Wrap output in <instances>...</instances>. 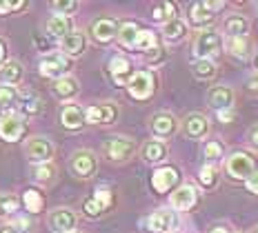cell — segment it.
<instances>
[{
    "label": "cell",
    "instance_id": "cell-48",
    "mask_svg": "<svg viewBox=\"0 0 258 233\" xmlns=\"http://www.w3.org/2000/svg\"><path fill=\"white\" fill-rule=\"evenodd\" d=\"M0 233H23L16 224H0Z\"/></svg>",
    "mask_w": 258,
    "mask_h": 233
},
{
    "label": "cell",
    "instance_id": "cell-39",
    "mask_svg": "<svg viewBox=\"0 0 258 233\" xmlns=\"http://www.w3.org/2000/svg\"><path fill=\"white\" fill-rule=\"evenodd\" d=\"M18 211V198L12 193H0V215H9Z\"/></svg>",
    "mask_w": 258,
    "mask_h": 233
},
{
    "label": "cell",
    "instance_id": "cell-10",
    "mask_svg": "<svg viewBox=\"0 0 258 233\" xmlns=\"http://www.w3.org/2000/svg\"><path fill=\"white\" fill-rule=\"evenodd\" d=\"M47 222H49L53 233H74V229L78 224V215H76V211H72L67 207H58L49 213Z\"/></svg>",
    "mask_w": 258,
    "mask_h": 233
},
{
    "label": "cell",
    "instance_id": "cell-30",
    "mask_svg": "<svg viewBox=\"0 0 258 233\" xmlns=\"http://www.w3.org/2000/svg\"><path fill=\"white\" fill-rule=\"evenodd\" d=\"M191 73L196 80H203V83H207V80H214L218 73V67L214 60H194L191 62Z\"/></svg>",
    "mask_w": 258,
    "mask_h": 233
},
{
    "label": "cell",
    "instance_id": "cell-2",
    "mask_svg": "<svg viewBox=\"0 0 258 233\" xmlns=\"http://www.w3.org/2000/svg\"><path fill=\"white\" fill-rule=\"evenodd\" d=\"M223 49V38L214 29H201L194 38V56L196 60H212Z\"/></svg>",
    "mask_w": 258,
    "mask_h": 233
},
{
    "label": "cell",
    "instance_id": "cell-37",
    "mask_svg": "<svg viewBox=\"0 0 258 233\" xmlns=\"http://www.w3.org/2000/svg\"><path fill=\"white\" fill-rule=\"evenodd\" d=\"M20 98V94H18V89L12 85H0V107H12L16 105V100Z\"/></svg>",
    "mask_w": 258,
    "mask_h": 233
},
{
    "label": "cell",
    "instance_id": "cell-26",
    "mask_svg": "<svg viewBox=\"0 0 258 233\" xmlns=\"http://www.w3.org/2000/svg\"><path fill=\"white\" fill-rule=\"evenodd\" d=\"M185 36H187V25L182 18H178V16L163 25V38H165V42H169V45H176V42L185 40Z\"/></svg>",
    "mask_w": 258,
    "mask_h": 233
},
{
    "label": "cell",
    "instance_id": "cell-16",
    "mask_svg": "<svg viewBox=\"0 0 258 233\" xmlns=\"http://www.w3.org/2000/svg\"><path fill=\"white\" fill-rule=\"evenodd\" d=\"M145 224L152 233H169L176 226V213L171 209H158L149 215Z\"/></svg>",
    "mask_w": 258,
    "mask_h": 233
},
{
    "label": "cell",
    "instance_id": "cell-17",
    "mask_svg": "<svg viewBox=\"0 0 258 233\" xmlns=\"http://www.w3.org/2000/svg\"><path fill=\"white\" fill-rule=\"evenodd\" d=\"M249 18L243 14H227L223 18V31H225V38H243L249 34Z\"/></svg>",
    "mask_w": 258,
    "mask_h": 233
},
{
    "label": "cell",
    "instance_id": "cell-5",
    "mask_svg": "<svg viewBox=\"0 0 258 233\" xmlns=\"http://www.w3.org/2000/svg\"><path fill=\"white\" fill-rule=\"evenodd\" d=\"M178 118L171 111H156L152 118H149V129L156 135V140H169L178 133Z\"/></svg>",
    "mask_w": 258,
    "mask_h": 233
},
{
    "label": "cell",
    "instance_id": "cell-25",
    "mask_svg": "<svg viewBox=\"0 0 258 233\" xmlns=\"http://www.w3.org/2000/svg\"><path fill=\"white\" fill-rule=\"evenodd\" d=\"M109 73L116 85H127V80L132 78V62L125 56H114L109 60Z\"/></svg>",
    "mask_w": 258,
    "mask_h": 233
},
{
    "label": "cell",
    "instance_id": "cell-31",
    "mask_svg": "<svg viewBox=\"0 0 258 233\" xmlns=\"http://www.w3.org/2000/svg\"><path fill=\"white\" fill-rule=\"evenodd\" d=\"M0 80L5 85H18L23 80V64L18 60H7L0 67Z\"/></svg>",
    "mask_w": 258,
    "mask_h": 233
},
{
    "label": "cell",
    "instance_id": "cell-8",
    "mask_svg": "<svg viewBox=\"0 0 258 233\" xmlns=\"http://www.w3.org/2000/svg\"><path fill=\"white\" fill-rule=\"evenodd\" d=\"M69 169L76 178H83V180H87L96 173L98 169V158H96L94 151L89 149H78L76 153L72 156V160H69Z\"/></svg>",
    "mask_w": 258,
    "mask_h": 233
},
{
    "label": "cell",
    "instance_id": "cell-24",
    "mask_svg": "<svg viewBox=\"0 0 258 233\" xmlns=\"http://www.w3.org/2000/svg\"><path fill=\"white\" fill-rule=\"evenodd\" d=\"M60 122L64 129H69V131H78V129H83L85 124V111L80 109L78 105H67L62 107L60 111Z\"/></svg>",
    "mask_w": 258,
    "mask_h": 233
},
{
    "label": "cell",
    "instance_id": "cell-40",
    "mask_svg": "<svg viewBox=\"0 0 258 233\" xmlns=\"http://www.w3.org/2000/svg\"><path fill=\"white\" fill-rule=\"evenodd\" d=\"M49 7L56 16H64V18H67L69 14H74L78 9V3H51Z\"/></svg>",
    "mask_w": 258,
    "mask_h": 233
},
{
    "label": "cell",
    "instance_id": "cell-41",
    "mask_svg": "<svg viewBox=\"0 0 258 233\" xmlns=\"http://www.w3.org/2000/svg\"><path fill=\"white\" fill-rule=\"evenodd\" d=\"M165 56H167V51L158 45V47H154V49H149L147 53H145V60H147L149 64H158V62L165 60Z\"/></svg>",
    "mask_w": 258,
    "mask_h": 233
},
{
    "label": "cell",
    "instance_id": "cell-52",
    "mask_svg": "<svg viewBox=\"0 0 258 233\" xmlns=\"http://www.w3.org/2000/svg\"><path fill=\"white\" fill-rule=\"evenodd\" d=\"M234 233H240V231H234Z\"/></svg>",
    "mask_w": 258,
    "mask_h": 233
},
{
    "label": "cell",
    "instance_id": "cell-29",
    "mask_svg": "<svg viewBox=\"0 0 258 233\" xmlns=\"http://www.w3.org/2000/svg\"><path fill=\"white\" fill-rule=\"evenodd\" d=\"M203 158H205V165L216 167L220 160H225V144L220 140H205L203 142Z\"/></svg>",
    "mask_w": 258,
    "mask_h": 233
},
{
    "label": "cell",
    "instance_id": "cell-18",
    "mask_svg": "<svg viewBox=\"0 0 258 233\" xmlns=\"http://www.w3.org/2000/svg\"><path fill=\"white\" fill-rule=\"evenodd\" d=\"M178 178H180L178 169H174V167H160L152 176V187H154V191H158V193H169L171 189L176 187Z\"/></svg>",
    "mask_w": 258,
    "mask_h": 233
},
{
    "label": "cell",
    "instance_id": "cell-43",
    "mask_svg": "<svg viewBox=\"0 0 258 233\" xmlns=\"http://www.w3.org/2000/svg\"><path fill=\"white\" fill-rule=\"evenodd\" d=\"M25 3H9V0H0V14H9L16 9H23Z\"/></svg>",
    "mask_w": 258,
    "mask_h": 233
},
{
    "label": "cell",
    "instance_id": "cell-53",
    "mask_svg": "<svg viewBox=\"0 0 258 233\" xmlns=\"http://www.w3.org/2000/svg\"><path fill=\"white\" fill-rule=\"evenodd\" d=\"M74 233H76V231H74Z\"/></svg>",
    "mask_w": 258,
    "mask_h": 233
},
{
    "label": "cell",
    "instance_id": "cell-46",
    "mask_svg": "<svg viewBox=\"0 0 258 233\" xmlns=\"http://www.w3.org/2000/svg\"><path fill=\"white\" fill-rule=\"evenodd\" d=\"M247 89L254 91V94H258V71H254L249 78H247Z\"/></svg>",
    "mask_w": 258,
    "mask_h": 233
},
{
    "label": "cell",
    "instance_id": "cell-1",
    "mask_svg": "<svg viewBox=\"0 0 258 233\" xmlns=\"http://www.w3.org/2000/svg\"><path fill=\"white\" fill-rule=\"evenodd\" d=\"M225 173H227L229 180L234 182H245L251 173L256 171V158L247 151H232L227 158L223 160Z\"/></svg>",
    "mask_w": 258,
    "mask_h": 233
},
{
    "label": "cell",
    "instance_id": "cell-50",
    "mask_svg": "<svg viewBox=\"0 0 258 233\" xmlns=\"http://www.w3.org/2000/svg\"><path fill=\"white\" fill-rule=\"evenodd\" d=\"M249 233H258V224H256V226H254V229H251Z\"/></svg>",
    "mask_w": 258,
    "mask_h": 233
},
{
    "label": "cell",
    "instance_id": "cell-23",
    "mask_svg": "<svg viewBox=\"0 0 258 233\" xmlns=\"http://www.w3.org/2000/svg\"><path fill=\"white\" fill-rule=\"evenodd\" d=\"M78 91H80L78 80L72 78V75H62V78L53 80V85H51V94L56 96L58 100H72Z\"/></svg>",
    "mask_w": 258,
    "mask_h": 233
},
{
    "label": "cell",
    "instance_id": "cell-3",
    "mask_svg": "<svg viewBox=\"0 0 258 233\" xmlns=\"http://www.w3.org/2000/svg\"><path fill=\"white\" fill-rule=\"evenodd\" d=\"M225 9V3H212V0H203V3L189 5V23L198 29H209V25L216 20V16Z\"/></svg>",
    "mask_w": 258,
    "mask_h": 233
},
{
    "label": "cell",
    "instance_id": "cell-6",
    "mask_svg": "<svg viewBox=\"0 0 258 233\" xmlns=\"http://www.w3.org/2000/svg\"><path fill=\"white\" fill-rule=\"evenodd\" d=\"M53 142L49 138H45V135H34V138H29L25 142V156L29 158V162H34V165H45V162H49L53 158Z\"/></svg>",
    "mask_w": 258,
    "mask_h": 233
},
{
    "label": "cell",
    "instance_id": "cell-28",
    "mask_svg": "<svg viewBox=\"0 0 258 233\" xmlns=\"http://www.w3.org/2000/svg\"><path fill=\"white\" fill-rule=\"evenodd\" d=\"M45 29H47V36L49 38H58V40H62L67 34H72V20L64 18V16H51V18L47 20Z\"/></svg>",
    "mask_w": 258,
    "mask_h": 233
},
{
    "label": "cell",
    "instance_id": "cell-51",
    "mask_svg": "<svg viewBox=\"0 0 258 233\" xmlns=\"http://www.w3.org/2000/svg\"><path fill=\"white\" fill-rule=\"evenodd\" d=\"M254 62H256V71H258V56H256V60H254Z\"/></svg>",
    "mask_w": 258,
    "mask_h": 233
},
{
    "label": "cell",
    "instance_id": "cell-13",
    "mask_svg": "<svg viewBox=\"0 0 258 233\" xmlns=\"http://www.w3.org/2000/svg\"><path fill=\"white\" fill-rule=\"evenodd\" d=\"M25 133V118L20 113L7 111L0 118V138L7 142H16L20 135Z\"/></svg>",
    "mask_w": 258,
    "mask_h": 233
},
{
    "label": "cell",
    "instance_id": "cell-49",
    "mask_svg": "<svg viewBox=\"0 0 258 233\" xmlns=\"http://www.w3.org/2000/svg\"><path fill=\"white\" fill-rule=\"evenodd\" d=\"M3 58H5V45L0 42V60H3Z\"/></svg>",
    "mask_w": 258,
    "mask_h": 233
},
{
    "label": "cell",
    "instance_id": "cell-4",
    "mask_svg": "<svg viewBox=\"0 0 258 233\" xmlns=\"http://www.w3.org/2000/svg\"><path fill=\"white\" fill-rule=\"evenodd\" d=\"M136 151V142L127 135H111L103 142V153L111 162H125L134 156Z\"/></svg>",
    "mask_w": 258,
    "mask_h": 233
},
{
    "label": "cell",
    "instance_id": "cell-19",
    "mask_svg": "<svg viewBox=\"0 0 258 233\" xmlns=\"http://www.w3.org/2000/svg\"><path fill=\"white\" fill-rule=\"evenodd\" d=\"M223 47L229 56L238 58V60H249L254 56V42L249 40V36H243V38H225L223 40Z\"/></svg>",
    "mask_w": 258,
    "mask_h": 233
},
{
    "label": "cell",
    "instance_id": "cell-33",
    "mask_svg": "<svg viewBox=\"0 0 258 233\" xmlns=\"http://www.w3.org/2000/svg\"><path fill=\"white\" fill-rule=\"evenodd\" d=\"M154 47H158V38L152 29H141L136 36V42H134V49H141L147 53L149 49H154Z\"/></svg>",
    "mask_w": 258,
    "mask_h": 233
},
{
    "label": "cell",
    "instance_id": "cell-15",
    "mask_svg": "<svg viewBox=\"0 0 258 233\" xmlns=\"http://www.w3.org/2000/svg\"><path fill=\"white\" fill-rule=\"evenodd\" d=\"M198 198H201V193H198L196 187L182 184V187H178L174 193H171L169 202H171V207L178 209V211H191L198 204Z\"/></svg>",
    "mask_w": 258,
    "mask_h": 233
},
{
    "label": "cell",
    "instance_id": "cell-42",
    "mask_svg": "<svg viewBox=\"0 0 258 233\" xmlns=\"http://www.w3.org/2000/svg\"><path fill=\"white\" fill-rule=\"evenodd\" d=\"M247 144H249V149L258 151V124H254V127L247 129V135H245Z\"/></svg>",
    "mask_w": 258,
    "mask_h": 233
},
{
    "label": "cell",
    "instance_id": "cell-38",
    "mask_svg": "<svg viewBox=\"0 0 258 233\" xmlns=\"http://www.w3.org/2000/svg\"><path fill=\"white\" fill-rule=\"evenodd\" d=\"M53 176H56V167L51 162H45V165H36L34 167V178L38 182H51Z\"/></svg>",
    "mask_w": 258,
    "mask_h": 233
},
{
    "label": "cell",
    "instance_id": "cell-21",
    "mask_svg": "<svg viewBox=\"0 0 258 233\" xmlns=\"http://www.w3.org/2000/svg\"><path fill=\"white\" fill-rule=\"evenodd\" d=\"M118 20L114 18H98L94 25H91V38L96 42H111L118 36Z\"/></svg>",
    "mask_w": 258,
    "mask_h": 233
},
{
    "label": "cell",
    "instance_id": "cell-32",
    "mask_svg": "<svg viewBox=\"0 0 258 233\" xmlns=\"http://www.w3.org/2000/svg\"><path fill=\"white\" fill-rule=\"evenodd\" d=\"M138 25L136 23H122L118 27V42H120L122 47H134V42H136V36H138Z\"/></svg>",
    "mask_w": 258,
    "mask_h": 233
},
{
    "label": "cell",
    "instance_id": "cell-27",
    "mask_svg": "<svg viewBox=\"0 0 258 233\" xmlns=\"http://www.w3.org/2000/svg\"><path fill=\"white\" fill-rule=\"evenodd\" d=\"M145 162H163L169 156V147L163 140H147L141 149Z\"/></svg>",
    "mask_w": 258,
    "mask_h": 233
},
{
    "label": "cell",
    "instance_id": "cell-11",
    "mask_svg": "<svg viewBox=\"0 0 258 233\" xmlns=\"http://www.w3.org/2000/svg\"><path fill=\"white\" fill-rule=\"evenodd\" d=\"M182 129H185V135L189 140H205L209 135L212 124H209V118L205 116V113L194 111V113H189V116H185Z\"/></svg>",
    "mask_w": 258,
    "mask_h": 233
},
{
    "label": "cell",
    "instance_id": "cell-36",
    "mask_svg": "<svg viewBox=\"0 0 258 233\" xmlns=\"http://www.w3.org/2000/svg\"><path fill=\"white\" fill-rule=\"evenodd\" d=\"M25 207L29 213H38L45 207V198H42L40 191H36V189H29V191H25Z\"/></svg>",
    "mask_w": 258,
    "mask_h": 233
},
{
    "label": "cell",
    "instance_id": "cell-7",
    "mask_svg": "<svg viewBox=\"0 0 258 233\" xmlns=\"http://www.w3.org/2000/svg\"><path fill=\"white\" fill-rule=\"evenodd\" d=\"M156 89V78L152 71H136L132 73V78L127 80V91L132 98L136 100H147L154 96Z\"/></svg>",
    "mask_w": 258,
    "mask_h": 233
},
{
    "label": "cell",
    "instance_id": "cell-35",
    "mask_svg": "<svg viewBox=\"0 0 258 233\" xmlns=\"http://www.w3.org/2000/svg\"><path fill=\"white\" fill-rule=\"evenodd\" d=\"M198 182L203 184V189H212L218 182V169L214 165H203L198 171Z\"/></svg>",
    "mask_w": 258,
    "mask_h": 233
},
{
    "label": "cell",
    "instance_id": "cell-9",
    "mask_svg": "<svg viewBox=\"0 0 258 233\" xmlns=\"http://www.w3.org/2000/svg\"><path fill=\"white\" fill-rule=\"evenodd\" d=\"M69 67H72V62H69V58L62 56V53H47V56H42V60L38 64L40 75H45V78H53V80L67 75Z\"/></svg>",
    "mask_w": 258,
    "mask_h": 233
},
{
    "label": "cell",
    "instance_id": "cell-20",
    "mask_svg": "<svg viewBox=\"0 0 258 233\" xmlns=\"http://www.w3.org/2000/svg\"><path fill=\"white\" fill-rule=\"evenodd\" d=\"M109 204H111V191L109 189H98V191L94 193V198L85 200L83 211L89 218H98V215H103L105 211L109 209Z\"/></svg>",
    "mask_w": 258,
    "mask_h": 233
},
{
    "label": "cell",
    "instance_id": "cell-47",
    "mask_svg": "<svg viewBox=\"0 0 258 233\" xmlns=\"http://www.w3.org/2000/svg\"><path fill=\"white\" fill-rule=\"evenodd\" d=\"M209 233H234V229H229L227 224H214L209 226Z\"/></svg>",
    "mask_w": 258,
    "mask_h": 233
},
{
    "label": "cell",
    "instance_id": "cell-45",
    "mask_svg": "<svg viewBox=\"0 0 258 233\" xmlns=\"http://www.w3.org/2000/svg\"><path fill=\"white\" fill-rule=\"evenodd\" d=\"M216 116H218L220 122H232L234 116H236V111L234 109H225V111H216Z\"/></svg>",
    "mask_w": 258,
    "mask_h": 233
},
{
    "label": "cell",
    "instance_id": "cell-34",
    "mask_svg": "<svg viewBox=\"0 0 258 233\" xmlns=\"http://www.w3.org/2000/svg\"><path fill=\"white\" fill-rule=\"evenodd\" d=\"M152 18L156 20V23H169L171 18H176V5L174 3H160L156 5V7L152 9Z\"/></svg>",
    "mask_w": 258,
    "mask_h": 233
},
{
    "label": "cell",
    "instance_id": "cell-12",
    "mask_svg": "<svg viewBox=\"0 0 258 233\" xmlns=\"http://www.w3.org/2000/svg\"><path fill=\"white\" fill-rule=\"evenodd\" d=\"M118 118V107L116 102H98V105H91L85 111V122L89 124H111Z\"/></svg>",
    "mask_w": 258,
    "mask_h": 233
},
{
    "label": "cell",
    "instance_id": "cell-22",
    "mask_svg": "<svg viewBox=\"0 0 258 233\" xmlns=\"http://www.w3.org/2000/svg\"><path fill=\"white\" fill-rule=\"evenodd\" d=\"M85 47H87V38H85L83 31H72V34H67L60 40V49H62V56H83Z\"/></svg>",
    "mask_w": 258,
    "mask_h": 233
},
{
    "label": "cell",
    "instance_id": "cell-44",
    "mask_svg": "<svg viewBox=\"0 0 258 233\" xmlns=\"http://www.w3.org/2000/svg\"><path fill=\"white\" fill-rule=\"evenodd\" d=\"M245 187H247V191L249 193H254V196H258V169L251 173L249 178L245 180Z\"/></svg>",
    "mask_w": 258,
    "mask_h": 233
},
{
    "label": "cell",
    "instance_id": "cell-14",
    "mask_svg": "<svg viewBox=\"0 0 258 233\" xmlns=\"http://www.w3.org/2000/svg\"><path fill=\"white\" fill-rule=\"evenodd\" d=\"M234 100H236V91L229 85H218L207 91V105L216 111L234 109Z\"/></svg>",
    "mask_w": 258,
    "mask_h": 233
}]
</instances>
